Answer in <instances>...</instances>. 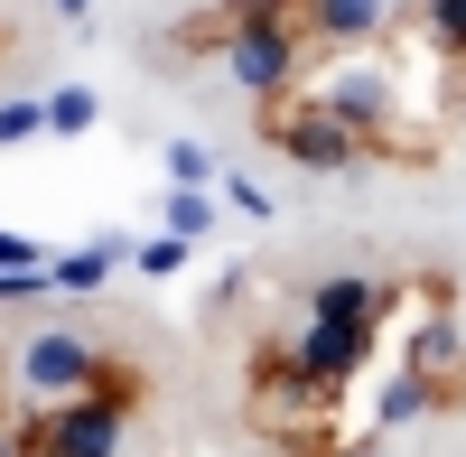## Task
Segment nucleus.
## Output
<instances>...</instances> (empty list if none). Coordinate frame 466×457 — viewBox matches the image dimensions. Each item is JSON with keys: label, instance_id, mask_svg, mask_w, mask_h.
<instances>
[{"label": "nucleus", "instance_id": "obj_1", "mask_svg": "<svg viewBox=\"0 0 466 457\" xmlns=\"http://www.w3.org/2000/svg\"><path fill=\"white\" fill-rule=\"evenodd\" d=\"M122 355H103L85 327H28L0 346V383H10V411H56V401H85L103 392V373Z\"/></svg>", "mask_w": 466, "mask_h": 457}, {"label": "nucleus", "instance_id": "obj_2", "mask_svg": "<svg viewBox=\"0 0 466 457\" xmlns=\"http://www.w3.org/2000/svg\"><path fill=\"white\" fill-rule=\"evenodd\" d=\"M308 66H318V47H308V28H299V0H243V28L224 37L233 85L270 112V103H289L308 85Z\"/></svg>", "mask_w": 466, "mask_h": 457}, {"label": "nucleus", "instance_id": "obj_3", "mask_svg": "<svg viewBox=\"0 0 466 457\" xmlns=\"http://www.w3.org/2000/svg\"><path fill=\"white\" fill-rule=\"evenodd\" d=\"M131 411H140V373H131V364H112V373H103V392L56 401V411H10V421H19L28 457H122Z\"/></svg>", "mask_w": 466, "mask_h": 457}, {"label": "nucleus", "instance_id": "obj_4", "mask_svg": "<svg viewBox=\"0 0 466 457\" xmlns=\"http://www.w3.org/2000/svg\"><path fill=\"white\" fill-rule=\"evenodd\" d=\"M308 94H318L336 122L373 149V159H410V168L430 159V140L401 131V85H392V66H373V56H327V75H318Z\"/></svg>", "mask_w": 466, "mask_h": 457}, {"label": "nucleus", "instance_id": "obj_5", "mask_svg": "<svg viewBox=\"0 0 466 457\" xmlns=\"http://www.w3.org/2000/svg\"><path fill=\"white\" fill-rule=\"evenodd\" d=\"M261 140L280 149L289 168H308V178H345V168H364V159H373V149L345 131V122H336V112L308 94V85H299L289 103H270V112H261Z\"/></svg>", "mask_w": 466, "mask_h": 457}, {"label": "nucleus", "instance_id": "obj_6", "mask_svg": "<svg viewBox=\"0 0 466 457\" xmlns=\"http://www.w3.org/2000/svg\"><path fill=\"white\" fill-rule=\"evenodd\" d=\"M261 355H280L289 373H308L318 392H345L355 373L373 364V327H327V318H299V327H280Z\"/></svg>", "mask_w": 466, "mask_h": 457}, {"label": "nucleus", "instance_id": "obj_7", "mask_svg": "<svg viewBox=\"0 0 466 457\" xmlns=\"http://www.w3.org/2000/svg\"><path fill=\"white\" fill-rule=\"evenodd\" d=\"M401 373H420V383H430L439 401H466V327L448 318V289H430V318L410 327Z\"/></svg>", "mask_w": 466, "mask_h": 457}, {"label": "nucleus", "instance_id": "obj_8", "mask_svg": "<svg viewBox=\"0 0 466 457\" xmlns=\"http://www.w3.org/2000/svg\"><path fill=\"white\" fill-rule=\"evenodd\" d=\"M401 309V280H373V271H327L318 289L299 299V318H327V327H373L382 336V318Z\"/></svg>", "mask_w": 466, "mask_h": 457}, {"label": "nucleus", "instance_id": "obj_9", "mask_svg": "<svg viewBox=\"0 0 466 457\" xmlns=\"http://www.w3.org/2000/svg\"><path fill=\"white\" fill-rule=\"evenodd\" d=\"M299 28L318 56H364L392 28V0H299Z\"/></svg>", "mask_w": 466, "mask_h": 457}, {"label": "nucleus", "instance_id": "obj_10", "mask_svg": "<svg viewBox=\"0 0 466 457\" xmlns=\"http://www.w3.org/2000/svg\"><path fill=\"white\" fill-rule=\"evenodd\" d=\"M140 243H122V234H94V243H75V252H56L47 261V280H56V299H85V289H103L112 271H122Z\"/></svg>", "mask_w": 466, "mask_h": 457}, {"label": "nucleus", "instance_id": "obj_11", "mask_svg": "<svg viewBox=\"0 0 466 457\" xmlns=\"http://www.w3.org/2000/svg\"><path fill=\"white\" fill-rule=\"evenodd\" d=\"M401 10H410V28H420V47L466 75V0H401Z\"/></svg>", "mask_w": 466, "mask_h": 457}, {"label": "nucleus", "instance_id": "obj_12", "mask_svg": "<svg viewBox=\"0 0 466 457\" xmlns=\"http://www.w3.org/2000/svg\"><path fill=\"white\" fill-rule=\"evenodd\" d=\"M430 411H448V401L420 383V373H392V383H382V411H373V439H401L410 421H430Z\"/></svg>", "mask_w": 466, "mask_h": 457}, {"label": "nucleus", "instance_id": "obj_13", "mask_svg": "<svg viewBox=\"0 0 466 457\" xmlns=\"http://www.w3.org/2000/svg\"><path fill=\"white\" fill-rule=\"evenodd\" d=\"M224 224V197L215 187H168V206H159V234H177V243H206Z\"/></svg>", "mask_w": 466, "mask_h": 457}, {"label": "nucleus", "instance_id": "obj_14", "mask_svg": "<svg viewBox=\"0 0 466 457\" xmlns=\"http://www.w3.org/2000/svg\"><path fill=\"white\" fill-rule=\"evenodd\" d=\"M94 122H103L94 85H56V94H47V140H85Z\"/></svg>", "mask_w": 466, "mask_h": 457}, {"label": "nucleus", "instance_id": "obj_15", "mask_svg": "<svg viewBox=\"0 0 466 457\" xmlns=\"http://www.w3.org/2000/svg\"><path fill=\"white\" fill-rule=\"evenodd\" d=\"M28 140H47V103H37V94L0 103V149H28Z\"/></svg>", "mask_w": 466, "mask_h": 457}, {"label": "nucleus", "instance_id": "obj_16", "mask_svg": "<svg viewBox=\"0 0 466 457\" xmlns=\"http://www.w3.org/2000/svg\"><path fill=\"white\" fill-rule=\"evenodd\" d=\"M224 168H215V149L206 140H168V187H215Z\"/></svg>", "mask_w": 466, "mask_h": 457}, {"label": "nucleus", "instance_id": "obj_17", "mask_svg": "<svg viewBox=\"0 0 466 457\" xmlns=\"http://www.w3.org/2000/svg\"><path fill=\"white\" fill-rule=\"evenodd\" d=\"M187 252H197V243H177V234H149V243H140L131 261H140L149 280H177V271H187Z\"/></svg>", "mask_w": 466, "mask_h": 457}, {"label": "nucleus", "instance_id": "obj_18", "mask_svg": "<svg viewBox=\"0 0 466 457\" xmlns=\"http://www.w3.org/2000/svg\"><path fill=\"white\" fill-rule=\"evenodd\" d=\"M37 299H56L47 271H0V309H37Z\"/></svg>", "mask_w": 466, "mask_h": 457}, {"label": "nucleus", "instance_id": "obj_19", "mask_svg": "<svg viewBox=\"0 0 466 457\" xmlns=\"http://www.w3.org/2000/svg\"><path fill=\"white\" fill-rule=\"evenodd\" d=\"M215 197H224V215H270V187H252V178H215Z\"/></svg>", "mask_w": 466, "mask_h": 457}, {"label": "nucleus", "instance_id": "obj_20", "mask_svg": "<svg viewBox=\"0 0 466 457\" xmlns=\"http://www.w3.org/2000/svg\"><path fill=\"white\" fill-rule=\"evenodd\" d=\"M0 271H47V252H37L28 234H0Z\"/></svg>", "mask_w": 466, "mask_h": 457}, {"label": "nucleus", "instance_id": "obj_21", "mask_svg": "<svg viewBox=\"0 0 466 457\" xmlns=\"http://www.w3.org/2000/svg\"><path fill=\"white\" fill-rule=\"evenodd\" d=\"M336 457H401V448H392V439H373V430H364V439H345Z\"/></svg>", "mask_w": 466, "mask_h": 457}, {"label": "nucleus", "instance_id": "obj_22", "mask_svg": "<svg viewBox=\"0 0 466 457\" xmlns=\"http://www.w3.org/2000/svg\"><path fill=\"white\" fill-rule=\"evenodd\" d=\"M56 19H66V28H85V19H94V0H56Z\"/></svg>", "mask_w": 466, "mask_h": 457}, {"label": "nucleus", "instance_id": "obj_23", "mask_svg": "<svg viewBox=\"0 0 466 457\" xmlns=\"http://www.w3.org/2000/svg\"><path fill=\"white\" fill-rule=\"evenodd\" d=\"M0 457H28V439H19V421H0Z\"/></svg>", "mask_w": 466, "mask_h": 457}, {"label": "nucleus", "instance_id": "obj_24", "mask_svg": "<svg viewBox=\"0 0 466 457\" xmlns=\"http://www.w3.org/2000/svg\"><path fill=\"white\" fill-rule=\"evenodd\" d=\"M448 112H457V131H466V75H457V103H448Z\"/></svg>", "mask_w": 466, "mask_h": 457}, {"label": "nucleus", "instance_id": "obj_25", "mask_svg": "<svg viewBox=\"0 0 466 457\" xmlns=\"http://www.w3.org/2000/svg\"><path fill=\"white\" fill-rule=\"evenodd\" d=\"M0 56H10V28H0Z\"/></svg>", "mask_w": 466, "mask_h": 457}]
</instances>
